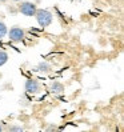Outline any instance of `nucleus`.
<instances>
[{
  "instance_id": "f257e3e1",
  "label": "nucleus",
  "mask_w": 124,
  "mask_h": 132,
  "mask_svg": "<svg viewBox=\"0 0 124 132\" xmlns=\"http://www.w3.org/2000/svg\"><path fill=\"white\" fill-rule=\"evenodd\" d=\"M35 16H36V20L39 23V26L40 27H48L51 23H52V13L47 10H36V13H35Z\"/></svg>"
},
{
  "instance_id": "f03ea898",
  "label": "nucleus",
  "mask_w": 124,
  "mask_h": 132,
  "mask_svg": "<svg viewBox=\"0 0 124 132\" xmlns=\"http://www.w3.org/2000/svg\"><path fill=\"white\" fill-rule=\"evenodd\" d=\"M36 5L34 3H29V2H24V3H21V5L19 7V11L23 13V15H26V16H35V13H36Z\"/></svg>"
},
{
  "instance_id": "7ed1b4c3",
  "label": "nucleus",
  "mask_w": 124,
  "mask_h": 132,
  "mask_svg": "<svg viewBox=\"0 0 124 132\" xmlns=\"http://www.w3.org/2000/svg\"><path fill=\"white\" fill-rule=\"evenodd\" d=\"M8 36H10V39L12 42L19 43V42H21L23 39H24V29H21L19 27H13L8 32Z\"/></svg>"
},
{
  "instance_id": "20e7f679",
  "label": "nucleus",
  "mask_w": 124,
  "mask_h": 132,
  "mask_svg": "<svg viewBox=\"0 0 124 132\" xmlns=\"http://www.w3.org/2000/svg\"><path fill=\"white\" fill-rule=\"evenodd\" d=\"M39 89H40V87H39V83L36 80L28 79L26 81V91L28 94H36V92H39Z\"/></svg>"
},
{
  "instance_id": "39448f33",
  "label": "nucleus",
  "mask_w": 124,
  "mask_h": 132,
  "mask_svg": "<svg viewBox=\"0 0 124 132\" xmlns=\"http://www.w3.org/2000/svg\"><path fill=\"white\" fill-rule=\"evenodd\" d=\"M51 91L53 94H61V92H64V85L59 81H53L51 85Z\"/></svg>"
},
{
  "instance_id": "423d86ee",
  "label": "nucleus",
  "mask_w": 124,
  "mask_h": 132,
  "mask_svg": "<svg viewBox=\"0 0 124 132\" xmlns=\"http://www.w3.org/2000/svg\"><path fill=\"white\" fill-rule=\"evenodd\" d=\"M36 71H39V72H49L51 65L48 63H45V61H42V63H39V65L36 67Z\"/></svg>"
},
{
  "instance_id": "0eeeda50",
  "label": "nucleus",
  "mask_w": 124,
  "mask_h": 132,
  "mask_svg": "<svg viewBox=\"0 0 124 132\" xmlns=\"http://www.w3.org/2000/svg\"><path fill=\"white\" fill-rule=\"evenodd\" d=\"M8 61V53L5 51H0V67H3Z\"/></svg>"
},
{
  "instance_id": "6e6552de",
  "label": "nucleus",
  "mask_w": 124,
  "mask_h": 132,
  "mask_svg": "<svg viewBox=\"0 0 124 132\" xmlns=\"http://www.w3.org/2000/svg\"><path fill=\"white\" fill-rule=\"evenodd\" d=\"M7 35V26L3 21H0V39H3Z\"/></svg>"
},
{
  "instance_id": "1a4fd4ad",
  "label": "nucleus",
  "mask_w": 124,
  "mask_h": 132,
  "mask_svg": "<svg viewBox=\"0 0 124 132\" xmlns=\"http://www.w3.org/2000/svg\"><path fill=\"white\" fill-rule=\"evenodd\" d=\"M10 131H16V132H21V131H23V128H21V127H18V126H13V127H11V128H10Z\"/></svg>"
},
{
  "instance_id": "9d476101",
  "label": "nucleus",
  "mask_w": 124,
  "mask_h": 132,
  "mask_svg": "<svg viewBox=\"0 0 124 132\" xmlns=\"http://www.w3.org/2000/svg\"><path fill=\"white\" fill-rule=\"evenodd\" d=\"M55 129H56V127H53V126H51V127L47 128V131H55Z\"/></svg>"
},
{
  "instance_id": "9b49d317",
  "label": "nucleus",
  "mask_w": 124,
  "mask_h": 132,
  "mask_svg": "<svg viewBox=\"0 0 124 132\" xmlns=\"http://www.w3.org/2000/svg\"><path fill=\"white\" fill-rule=\"evenodd\" d=\"M2 129H3V127H2V126H0V131H2Z\"/></svg>"
},
{
  "instance_id": "f8f14e48",
  "label": "nucleus",
  "mask_w": 124,
  "mask_h": 132,
  "mask_svg": "<svg viewBox=\"0 0 124 132\" xmlns=\"http://www.w3.org/2000/svg\"><path fill=\"white\" fill-rule=\"evenodd\" d=\"M15 2H21V0H15Z\"/></svg>"
},
{
  "instance_id": "ddd939ff",
  "label": "nucleus",
  "mask_w": 124,
  "mask_h": 132,
  "mask_svg": "<svg viewBox=\"0 0 124 132\" xmlns=\"http://www.w3.org/2000/svg\"><path fill=\"white\" fill-rule=\"evenodd\" d=\"M2 2H5V0H2Z\"/></svg>"
}]
</instances>
